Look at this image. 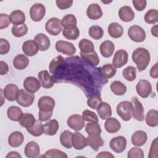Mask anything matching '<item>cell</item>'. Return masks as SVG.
Wrapping results in <instances>:
<instances>
[{
    "label": "cell",
    "instance_id": "obj_59",
    "mask_svg": "<svg viewBox=\"0 0 158 158\" xmlns=\"http://www.w3.org/2000/svg\"><path fill=\"white\" fill-rule=\"evenodd\" d=\"M9 71V67L6 62L4 61H0V74L3 75L6 74Z\"/></svg>",
    "mask_w": 158,
    "mask_h": 158
},
{
    "label": "cell",
    "instance_id": "obj_48",
    "mask_svg": "<svg viewBox=\"0 0 158 158\" xmlns=\"http://www.w3.org/2000/svg\"><path fill=\"white\" fill-rule=\"evenodd\" d=\"M28 32V27L25 24L13 25L12 28V35L17 38L25 36Z\"/></svg>",
    "mask_w": 158,
    "mask_h": 158
},
{
    "label": "cell",
    "instance_id": "obj_60",
    "mask_svg": "<svg viewBox=\"0 0 158 158\" xmlns=\"http://www.w3.org/2000/svg\"><path fill=\"white\" fill-rule=\"evenodd\" d=\"M150 76L153 78H158V71H157V63H156L150 70Z\"/></svg>",
    "mask_w": 158,
    "mask_h": 158
},
{
    "label": "cell",
    "instance_id": "obj_55",
    "mask_svg": "<svg viewBox=\"0 0 158 158\" xmlns=\"http://www.w3.org/2000/svg\"><path fill=\"white\" fill-rule=\"evenodd\" d=\"M10 20V17L7 14H0V29L6 28L9 27Z\"/></svg>",
    "mask_w": 158,
    "mask_h": 158
},
{
    "label": "cell",
    "instance_id": "obj_17",
    "mask_svg": "<svg viewBox=\"0 0 158 158\" xmlns=\"http://www.w3.org/2000/svg\"><path fill=\"white\" fill-rule=\"evenodd\" d=\"M34 41L36 43L39 50L41 51L48 50L51 45L50 40L44 33L37 34L34 38Z\"/></svg>",
    "mask_w": 158,
    "mask_h": 158
},
{
    "label": "cell",
    "instance_id": "obj_29",
    "mask_svg": "<svg viewBox=\"0 0 158 158\" xmlns=\"http://www.w3.org/2000/svg\"><path fill=\"white\" fill-rule=\"evenodd\" d=\"M107 31L109 35L114 38H120L123 34V27L117 22H112L110 23L108 27Z\"/></svg>",
    "mask_w": 158,
    "mask_h": 158
},
{
    "label": "cell",
    "instance_id": "obj_47",
    "mask_svg": "<svg viewBox=\"0 0 158 158\" xmlns=\"http://www.w3.org/2000/svg\"><path fill=\"white\" fill-rule=\"evenodd\" d=\"M122 75L126 80L132 81L136 78V69L133 66H128L123 70Z\"/></svg>",
    "mask_w": 158,
    "mask_h": 158
},
{
    "label": "cell",
    "instance_id": "obj_30",
    "mask_svg": "<svg viewBox=\"0 0 158 158\" xmlns=\"http://www.w3.org/2000/svg\"><path fill=\"white\" fill-rule=\"evenodd\" d=\"M29 63L28 58L24 54L17 55L13 60L14 67L18 70H23L25 69Z\"/></svg>",
    "mask_w": 158,
    "mask_h": 158
},
{
    "label": "cell",
    "instance_id": "obj_46",
    "mask_svg": "<svg viewBox=\"0 0 158 158\" xmlns=\"http://www.w3.org/2000/svg\"><path fill=\"white\" fill-rule=\"evenodd\" d=\"M88 34L90 37L94 40H98L102 38L104 35V30L100 26L93 25L89 28Z\"/></svg>",
    "mask_w": 158,
    "mask_h": 158
},
{
    "label": "cell",
    "instance_id": "obj_54",
    "mask_svg": "<svg viewBox=\"0 0 158 158\" xmlns=\"http://www.w3.org/2000/svg\"><path fill=\"white\" fill-rule=\"evenodd\" d=\"M0 54L1 55L6 54L10 49V44L9 41L5 39H0Z\"/></svg>",
    "mask_w": 158,
    "mask_h": 158
},
{
    "label": "cell",
    "instance_id": "obj_7",
    "mask_svg": "<svg viewBox=\"0 0 158 158\" xmlns=\"http://www.w3.org/2000/svg\"><path fill=\"white\" fill-rule=\"evenodd\" d=\"M131 103L132 105V116L135 120L142 122L144 119V108L141 102L138 100L137 97L131 98Z\"/></svg>",
    "mask_w": 158,
    "mask_h": 158
},
{
    "label": "cell",
    "instance_id": "obj_40",
    "mask_svg": "<svg viewBox=\"0 0 158 158\" xmlns=\"http://www.w3.org/2000/svg\"><path fill=\"white\" fill-rule=\"evenodd\" d=\"M28 132L34 136H40L44 133V125L41 121L37 120L35 121L33 125L28 128H27Z\"/></svg>",
    "mask_w": 158,
    "mask_h": 158
},
{
    "label": "cell",
    "instance_id": "obj_11",
    "mask_svg": "<svg viewBox=\"0 0 158 158\" xmlns=\"http://www.w3.org/2000/svg\"><path fill=\"white\" fill-rule=\"evenodd\" d=\"M109 146L110 149L116 153H121L126 148L127 139L123 136L113 138L110 141Z\"/></svg>",
    "mask_w": 158,
    "mask_h": 158
},
{
    "label": "cell",
    "instance_id": "obj_13",
    "mask_svg": "<svg viewBox=\"0 0 158 158\" xmlns=\"http://www.w3.org/2000/svg\"><path fill=\"white\" fill-rule=\"evenodd\" d=\"M128 62V53L123 49L117 51L112 59V65L115 68H120Z\"/></svg>",
    "mask_w": 158,
    "mask_h": 158
},
{
    "label": "cell",
    "instance_id": "obj_64",
    "mask_svg": "<svg viewBox=\"0 0 158 158\" xmlns=\"http://www.w3.org/2000/svg\"><path fill=\"white\" fill-rule=\"evenodd\" d=\"M3 92H4V90H3L2 89H1V106H2L3 105V104H4V99H5V98H2V96H3V94H4Z\"/></svg>",
    "mask_w": 158,
    "mask_h": 158
},
{
    "label": "cell",
    "instance_id": "obj_35",
    "mask_svg": "<svg viewBox=\"0 0 158 158\" xmlns=\"http://www.w3.org/2000/svg\"><path fill=\"white\" fill-rule=\"evenodd\" d=\"M73 133L69 130H65L60 133V141L61 144L67 149H70L72 147V136Z\"/></svg>",
    "mask_w": 158,
    "mask_h": 158
},
{
    "label": "cell",
    "instance_id": "obj_24",
    "mask_svg": "<svg viewBox=\"0 0 158 158\" xmlns=\"http://www.w3.org/2000/svg\"><path fill=\"white\" fill-rule=\"evenodd\" d=\"M19 89L17 85L10 83L7 84L4 89V94L6 98L9 101L16 100L17 96Z\"/></svg>",
    "mask_w": 158,
    "mask_h": 158
},
{
    "label": "cell",
    "instance_id": "obj_26",
    "mask_svg": "<svg viewBox=\"0 0 158 158\" xmlns=\"http://www.w3.org/2000/svg\"><path fill=\"white\" fill-rule=\"evenodd\" d=\"M96 110L99 117L102 120H106L112 115L111 107L106 102H102L98 106Z\"/></svg>",
    "mask_w": 158,
    "mask_h": 158
},
{
    "label": "cell",
    "instance_id": "obj_33",
    "mask_svg": "<svg viewBox=\"0 0 158 158\" xmlns=\"http://www.w3.org/2000/svg\"><path fill=\"white\" fill-rule=\"evenodd\" d=\"M7 115L10 120L14 122H17L20 120L22 115H23V112L19 107L12 106L7 109Z\"/></svg>",
    "mask_w": 158,
    "mask_h": 158
},
{
    "label": "cell",
    "instance_id": "obj_5",
    "mask_svg": "<svg viewBox=\"0 0 158 158\" xmlns=\"http://www.w3.org/2000/svg\"><path fill=\"white\" fill-rule=\"evenodd\" d=\"M45 29L49 34L52 36H57L62 30L61 21L58 18L52 17L46 22Z\"/></svg>",
    "mask_w": 158,
    "mask_h": 158
},
{
    "label": "cell",
    "instance_id": "obj_27",
    "mask_svg": "<svg viewBox=\"0 0 158 158\" xmlns=\"http://www.w3.org/2000/svg\"><path fill=\"white\" fill-rule=\"evenodd\" d=\"M86 138L87 146H89L94 151H97L100 147L104 144V140L100 135L88 136Z\"/></svg>",
    "mask_w": 158,
    "mask_h": 158
},
{
    "label": "cell",
    "instance_id": "obj_21",
    "mask_svg": "<svg viewBox=\"0 0 158 158\" xmlns=\"http://www.w3.org/2000/svg\"><path fill=\"white\" fill-rule=\"evenodd\" d=\"M38 47L34 40H27L22 44V51L28 56H33L38 52Z\"/></svg>",
    "mask_w": 158,
    "mask_h": 158
},
{
    "label": "cell",
    "instance_id": "obj_9",
    "mask_svg": "<svg viewBox=\"0 0 158 158\" xmlns=\"http://www.w3.org/2000/svg\"><path fill=\"white\" fill-rule=\"evenodd\" d=\"M56 49L67 56L73 55L76 52V48L75 46L69 41L59 40L56 43Z\"/></svg>",
    "mask_w": 158,
    "mask_h": 158
},
{
    "label": "cell",
    "instance_id": "obj_58",
    "mask_svg": "<svg viewBox=\"0 0 158 158\" xmlns=\"http://www.w3.org/2000/svg\"><path fill=\"white\" fill-rule=\"evenodd\" d=\"M132 2L135 8L138 11L143 10L146 8L147 4V1L146 0H133Z\"/></svg>",
    "mask_w": 158,
    "mask_h": 158
},
{
    "label": "cell",
    "instance_id": "obj_31",
    "mask_svg": "<svg viewBox=\"0 0 158 158\" xmlns=\"http://www.w3.org/2000/svg\"><path fill=\"white\" fill-rule=\"evenodd\" d=\"M10 22L14 25L23 24L25 22V15L23 12L20 10H15L12 11L10 15Z\"/></svg>",
    "mask_w": 158,
    "mask_h": 158
},
{
    "label": "cell",
    "instance_id": "obj_28",
    "mask_svg": "<svg viewBox=\"0 0 158 158\" xmlns=\"http://www.w3.org/2000/svg\"><path fill=\"white\" fill-rule=\"evenodd\" d=\"M24 136L23 134L18 131H14L10 134L8 138L9 144L13 148L20 146L23 142Z\"/></svg>",
    "mask_w": 158,
    "mask_h": 158
},
{
    "label": "cell",
    "instance_id": "obj_50",
    "mask_svg": "<svg viewBox=\"0 0 158 158\" xmlns=\"http://www.w3.org/2000/svg\"><path fill=\"white\" fill-rule=\"evenodd\" d=\"M102 99L99 94H93L90 95L87 100V105L93 109H96L98 106L102 102Z\"/></svg>",
    "mask_w": 158,
    "mask_h": 158
},
{
    "label": "cell",
    "instance_id": "obj_42",
    "mask_svg": "<svg viewBox=\"0 0 158 158\" xmlns=\"http://www.w3.org/2000/svg\"><path fill=\"white\" fill-rule=\"evenodd\" d=\"M80 52L83 53H90L94 51V44L92 41L87 39H82L78 43Z\"/></svg>",
    "mask_w": 158,
    "mask_h": 158
},
{
    "label": "cell",
    "instance_id": "obj_56",
    "mask_svg": "<svg viewBox=\"0 0 158 158\" xmlns=\"http://www.w3.org/2000/svg\"><path fill=\"white\" fill-rule=\"evenodd\" d=\"M56 5L60 9H66L70 8L73 4V1L69 0H56Z\"/></svg>",
    "mask_w": 158,
    "mask_h": 158
},
{
    "label": "cell",
    "instance_id": "obj_45",
    "mask_svg": "<svg viewBox=\"0 0 158 158\" xmlns=\"http://www.w3.org/2000/svg\"><path fill=\"white\" fill-rule=\"evenodd\" d=\"M86 132L89 136L98 135L101 133V129L98 122H88L85 127Z\"/></svg>",
    "mask_w": 158,
    "mask_h": 158
},
{
    "label": "cell",
    "instance_id": "obj_12",
    "mask_svg": "<svg viewBox=\"0 0 158 158\" xmlns=\"http://www.w3.org/2000/svg\"><path fill=\"white\" fill-rule=\"evenodd\" d=\"M67 123L70 128L75 131H80L84 127L85 120L80 115L73 114L68 118Z\"/></svg>",
    "mask_w": 158,
    "mask_h": 158
},
{
    "label": "cell",
    "instance_id": "obj_22",
    "mask_svg": "<svg viewBox=\"0 0 158 158\" xmlns=\"http://www.w3.org/2000/svg\"><path fill=\"white\" fill-rule=\"evenodd\" d=\"M148 139V136L146 132L143 130L136 131L131 137V141L133 145L136 146H143Z\"/></svg>",
    "mask_w": 158,
    "mask_h": 158
},
{
    "label": "cell",
    "instance_id": "obj_15",
    "mask_svg": "<svg viewBox=\"0 0 158 158\" xmlns=\"http://www.w3.org/2000/svg\"><path fill=\"white\" fill-rule=\"evenodd\" d=\"M25 89L30 92L35 93L40 89L41 84L40 81L34 77H28L23 81Z\"/></svg>",
    "mask_w": 158,
    "mask_h": 158
},
{
    "label": "cell",
    "instance_id": "obj_57",
    "mask_svg": "<svg viewBox=\"0 0 158 158\" xmlns=\"http://www.w3.org/2000/svg\"><path fill=\"white\" fill-rule=\"evenodd\" d=\"M157 138H156L151 145L149 154L148 157L149 158L157 157Z\"/></svg>",
    "mask_w": 158,
    "mask_h": 158
},
{
    "label": "cell",
    "instance_id": "obj_63",
    "mask_svg": "<svg viewBox=\"0 0 158 158\" xmlns=\"http://www.w3.org/2000/svg\"><path fill=\"white\" fill-rule=\"evenodd\" d=\"M151 33H152V35L153 36H154L155 37H157V36H158L157 25H155L154 26H153V27L151 28Z\"/></svg>",
    "mask_w": 158,
    "mask_h": 158
},
{
    "label": "cell",
    "instance_id": "obj_34",
    "mask_svg": "<svg viewBox=\"0 0 158 158\" xmlns=\"http://www.w3.org/2000/svg\"><path fill=\"white\" fill-rule=\"evenodd\" d=\"M146 124L151 127H155L158 125V111L155 109L149 110L145 117Z\"/></svg>",
    "mask_w": 158,
    "mask_h": 158
},
{
    "label": "cell",
    "instance_id": "obj_23",
    "mask_svg": "<svg viewBox=\"0 0 158 158\" xmlns=\"http://www.w3.org/2000/svg\"><path fill=\"white\" fill-rule=\"evenodd\" d=\"M100 52L104 57L108 58L112 56L115 50V45L111 41L106 40L100 45Z\"/></svg>",
    "mask_w": 158,
    "mask_h": 158
},
{
    "label": "cell",
    "instance_id": "obj_49",
    "mask_svg": "<svg viewBox=\"0 0 158 158\" xmlns=\"http://www.w3.org/2000/svg\"><path fill=\"white\" fill-rule=\"evenodd\" d=\"M144 20L147 23L154 24L158 22V11L156 9H150L144 15Z\"/></svg>",
    "mask_w": 158,
    "mask_h": 158
},
{
    "label": "cell",
    "instance_id": "obj_10",
    "mask_svg": "<svg viewBox=\"0 0 158 158\" xmlns=\"http://www.w3.org/2000/svg\"><path fill=\"white\" fill-rule=\"evenodd\" d=\"M136 91L140 97L146 98L151 93V84L146 80H140L136 86Z\"/></svg>",
    "mask_w": 158,
    "mask_h": 158
},
{
    "label": "cell",
    "instance_id": "obj_32",
    "mask_svg": "<svg viewBox=\"0 0 158 158\" xmlns=\"http://www.w3.org/2000/svg\"><path fill=\"white\" fill-rule=\"evenodd\" d=\"M59 129V123L56 119H51L47 122L44 125V133L53 136L56 134Z\"/></svg>",
    "mask_w": 158,
    "mask_h": 158
},
{
    "label": "cell",
    "instance_id": "obj_37",
    "mask_svg": "<svg viewBox=\"0 0 158 158\" xmlns=\"http://www.w3.org/2000/svg\"><path fill=\"white\" fill-rule=\"evenodd\" d=\"M100 69L101 76L106 79H109L113 77L115 75L117 71L115 67L111 64H106Z\"/></svg>",
    "mask_w": 158,
    "mask_h": 158
},
{
    "label": "cell",
    "instance_id": "obj_2",
    "mask_svg": "<svg viewBox=\"0 0 158 158\" xmlns=\"http://www.w3.org/2000/svg\"><path fill=\"white\" fill-rule=\"evenodd\" d=\"M116 111L118 116L124 120L128 121L132 116V105L131 102L123 101L120 102L116 108Z\"/></svg>",
    "mask_w": 158,
    "mask_h": 158
},
{
    "label": "cell",
    "instance_id": "obj_52",
    "mask_svg": "<svg viewBox=\"0 0 158 158\" xmlns=\"http://www.w3.org/2000/svg\"><path fill=\"white\" fill-rule=\"evenodd\" d=\"M82 117L84 120L88 122H98L99 119L95 112L89 110H85L82 112Z\"/></svg>",
    "mask_w": 158,
    "mask_h": 158
},
{
    "label": "cell",
    "instance_id": "obj_8",
    "mask_svg": "<svg viewBox=\"0 0 158 158\" xmlns=\"http://www.w3.org/2000/svg\"><path fill=\"white\" fill-rule=\"evenodd\" d=\"M46 8L41 3L34 4L30 9V15L31 19L34 22H40L44 17Z\"/></svg>",
    "mask_w": 158,
    "mask_h": 158
},
{
    "label": "cell",
    "instance_id": "obj_18",
    "mask_svg": "<svg viewBox=\"0 0 158 158\" xmlns=\"http://www.w3.org/2000/svg\"><path fill=\"white\" fill-rule=\"evenodd\" d=\"M86 15L91 20H98L102 16V11L98 4L93 3L88 7Z\"/></svg>",
    "mask_w": 158,
    "mask_h": 158
},
{
    "label": "cell",
    "instance_id": "obj_53",
    "mask_svg": "<svg viewBox=\"0 0 158 158\" xmlns=\"http://www.w3.org/2000/svg\"><path fill=\"white\" fill-rule=\"evenodd\" d=\"M127 157L128 158H143L144 152L141 148L134 147L128 151Z\"/></svg>",
    "mask_w": 158,
    "mask_h": 158
},
{
    "label": "cell",
    "instance_id": "obj_16",
    "mask_svg": "<svg viewBox=\"0 0 158 158\" xmlns=\"http://www.w3.org/2000/svg\"><path fill=\"white\" fill-rule=\"evenodd\" d=\"M40 152V149L39 145L35 141H31L28 142L24 149V153L26 157L28 158L37 157Z\"/></svg>",
    "mask_w": 158,
    "mask_h": 158
},
{
    "label": "cell",
    "instance_id": "obj_14",
    "mask_svg": "<svg viewBox=\"0 0 158 158\" xmlns=\"http://www.w3.org/2000/svg\"><path fill=\"white\" fill-rule=\"evenodd\" d=\"M38 80L41 86L44 88H51L54 86V80L48 70H41L38 74Z\"/></svg>",
    "mask_w": 158,
    "mask_h": 158
},
{
    "label": "cell",
    "instance_id": "obj_25",
    "mask_svg": "<svg viewBox=\"0 0 158 158\" xmlns=\"http://www.w3.org/2000/svg\"><path fill=\"white\" fill-rule=\"evenodd\" d=\"M121 125L119 121L115 118L109 117L106 119L104 123V128L106 131L109 133H115L120 129Z\"/></svg>",
    "mask_w": 158,
    "mask_h": 158
},
{
    "label": "cell",
    "instance_id": "obj_39",
    "mask_svg": "<svg viewBox=\"0 0 158 158\" xmlns=\"http://www.w3.org/2000/svg\"><path fill=\"white\" fill-rule=\"evenodd\" d=\"M80 56L83 59L88 61L92 66H97L99 64V58L96 51H93L90 53H80Z\"/></svg>",
    "mask_w": 158,
    "mask_h": 158
},
{
    "label": "cell",
    "instance_id": "obj_38",
    "mask_svg": "<svg viewBox=\"0 0 158 158\" xmlns=\"http://www.w3.org/2000/svg\"><path fill=\"white\" fill-rule=\"evenodd\" d=\"M110 88L114 94L118 96L123 95L127 91L126 86L120 81H113L110 84Z\"/></svg>",
    "mask_w": 158,
    "mask_h": 158
},
{
    "label": "cell",
    "instance_id": "obj_36",
    "mask_svg": "<svg viewBox=\"0 0 158 158\" xmlns=\"http://www.w3.org/2000/svg\"><path fill=\"white\" fill-rule=\"evenodd\" d=\"M36 120L33 114L30 113H25L22 115L19 122V124L26 128L31 127L35 123Z\"/></svg>",
    "mask_w": 158,
    "mask_h": 158
},
{
    "label": "cell",
    "instance_id": "obj_1",
    "mask_svg": "<svg viewBox=\"0 0 158 158\" xmlns=\"http://www.w3.org/2000/svg\"><path fill=\"white\" fill-rule=\"evenodd\" d=\"M131 59L136 64L138 70L143 71L146 69L150 62V53L146 48H138L133 52Z\"/></svg>",
    "mask_w": 158,
    "mask_h": 158
},
{
    "label": "cell",
    "instance_id": "obj_6",
    "mask_svg": "<svg viewBox=\"0 0 158 158\" xmlns=\"http://www.w3.org/2000/svg\"><path fill=\"white\" fill-rule=\"evenodd\" d=\"M55 106L54 99L49 96H44L40 98L38 101V107L39 112H53Z\"/></svg>",
    "mask_w": 158,
    "mask_h": 158
},
{
    "label": "cell",
    "instance_id": "obj_20",
    "mask_svg": "<svg viewBox=\"0 0 158 158\" xmlns=\"http://www.w3.org/2000/svg\"><path fill=\"white\" fill-rule=\"evenodd\" d=\"M72 142V146L77 150H81L87 146L86 138L79 132L73 134Z\"/></svg>",
    "mask_w": 158,
    "mask_h": 158
},
{
    "label": "cell",
    "instance_id": "obj_4",
    "mask_svg": "<svg viewBox=\"0 0 158 158\" xmlns=\"http://www.w3.org/2000/svg\"><path fill=\"white\" fill-rule=\"evenodd\" d=\"M128 35L133 41L140 43L144 41L146 38V32L142 27L134 25L131 26L128 30Z\"/></svg>",
    "mask_w": 158,
    "mask_h": 158
},
{
    "label": "cell",
    "instance_id": "obj_19",
    "mask_svg": "<svg viewBox=\"0 0 158 158\" xmlns=\"http://www.w3.org/2000/svg\"><path fill=\"white\" fill-rule=\"evenodd\" d=\"M118 16L120 20L125 22H129L135 18V12L130 6H122L118 10Z\"/></svg>",
    "mask_w": 158,
    "mask_h": 158
},
{
    "label": "cell",
    "instance_id": "obj_51",
    "mask_svg": "<svg viewBox=\"0 0 158 158\" xmlns=\"http://www.w3.org/2000/svg\"><path fill=\"white\" fill-rule=\"evenodd\" d=\"M43 156L48 158H67L68 157L64 152L56 149H52L47 151Z\"/></svg>",
    "mask_w": 158,
    "mask_h": 158
},
{
    "label": "cell",
    "instance_id": "obj_61",
    "mask_svg": "<svg viewBox=\"0 0 158 158\" xmlns=\"http://www.w3.org/2000/svg\"><path fill=\"white\" fill-rule=\"evenodd\" d=\"M96 157H106V158H114V156L113 154H112L110 152H107V151H102L101 152H99L97 156Z\"/></svg>",
    "mask_w": 158,
    "mask_h": 158
},
{
    "label": "cell",
    "instance_id": "obj_43",
    "mask_svg": "<svg viewBox=\"0 0 158 158\" xmlns=\"http://www.w3.org/2000/svg\"><path fill=\"white\" fill-rule=\"evenodd\" d=\"M61 23L64 28H69L77 27V18L73 14H67L62 19Z\"/></svg>",
    "mask_w": 158,
    "mask_h": 158
},
{
    "label": "cell",
    "instance_id": "obj_3",
    "mask_svg": "<svg viewBox=\"0 0 158 158\" xmlns=\"http://www.w3.org/2000/svg\"><path fill=\"white\" fill-rule=\"evenodd\" d=\"M35 99V94L33 93H30L26 89H21L19 91L16 101L17 103L22 107L30 106Z\"/></svg>",
    "mask_w": 158,
    "mask_h": 158
},
{
    "label": "cell",
    "instance_id": "obj_62",
    "mask_svg": "<svg viewBox=\"0 0 158 158\" xmlns=\"http://www.w3.org/2000/svg\"><path fill=\"white\" fill-rule=\"evenodd\" d=\"M6 158H9V157H16V158H21L22 156H20V154L17 152V151H10L9 152L7 155L6 157Z\"/></svg>",
    "mask_w": 158,
    "mask_h": 158
},
{
    "label": "cell",
    "instance_id": "obj_44",
    "mask_svg": "<svg viewBox=\"0 0 158 158\" xmlns=\"http://www.w3.org/2000/svg\"><path fill=\"white\" fill-rule=\"evenodd\" d=\"M64 62V58L61 56H57L55 58H54L49 65V69L50 73L54 74L56 73V71L58 70L59 68L60 67V66L63 64Z\"/></svg>",
    "mask_w": 158,
    "mask_h": 158
},
{
    "label": "cell",
    "instance_id": "obj_41",
    "mask_svg": "<svg viewBox=\"0 0 158 158\" xmlns=\"http://www.w3.org/2000/svg\"><path fill=\"white\" fill-rule=\"evenodd\" d=\"M62 35L67 40H75L80 36V31L77 27L64 28L62 30Z\"/></svg>",
    "mask_w": 158,
    "mask_h": 158
}]
</instances>
